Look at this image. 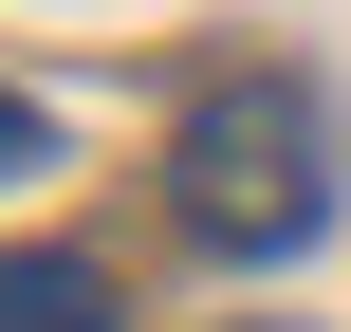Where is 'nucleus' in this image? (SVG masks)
<instances>
[{
    "label": "nucleus",
    "instance_id": "nucleus-1",
    "mask_svg": "<svg viewBox=\"0 0 351 332\" xmlns=\"http://www.w3.org/2000/svg\"><path fill=\"white\" fill-rule=\"evenodd\" d=\"M167 203H185L204 259H296V240L333 222V129H315V92L222 74V92L167 129Z\"/></svg>",
    "mask_w": 351,
    "mask_h": 332
},
{
    "label": "nucleus",
    "instance_id": "nucleus-2",
    "mask_svg": "<svg viewBox=\"0 0 351 332\" xmlns=\"http://www.w3.org/2000/svg\"><path fill=\"white\" fill-rule=\"evenodd\" d=\"M0 332H130V314H111V259L19 240V259H0Z\"/></svg>",
    "mask_w": 351,
    "mask_h": 332
},
{
    "label": "nucleus",
    "instance_id": "nucleus-3",
    "mask_svg": "<svg viewBox=\"0 0 351 332\" xmlns=\"http://www.w3.org/2000/svg\"><path fill=\"white\" fill-rule=\"evenodd\" d=\"M37 148H56V129H37V111H19V92H0V185H19V166H37Z\"/></svg>",
    "mask_w": 351,
    "mask_h": 332
}]
</instances>
